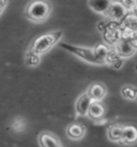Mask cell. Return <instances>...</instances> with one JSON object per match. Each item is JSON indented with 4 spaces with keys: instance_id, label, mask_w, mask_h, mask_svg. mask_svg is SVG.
I'll use <instances>...</instances> for the list:
<instances>
[{
    "instance_id": "cell-17",
    "label": "cell",
    "mask_w": 137,
    "mask_h": 147,
    "mask_svg": "<svg viewBox=\"0 0 137 147\" xmlns=\"http://www.w3.org/2000/svg\"><path fill=\"white\" fill-rule=\"evenodd\" d=\"M25 61H26V65L30 67V68H34L36 65H40L41 61V56L38 55V54H34L32 52L28 51L26 53V56H25Z\"/></svg>"
},
{
    "instance_id": "cell-11",
    "label": "cell",
    "mask_w": 137,
    "mask_h": 147,
    "mask_svg": "<svg viewBox=\"0 0 137 147\" xmlns=\"http://www.w3.org/2000/svg\"><path fill=\"white\" fill-rule=\"evenodd\" d=\"M39 144L40 147H62L60 140L49 132H43L39 135Z\"/></svg>"
},
{
    "instance_id": "cell-22",
    "label": "cell",
    "mask_w": 137,
    "mask_h": 147,
    "mask_svg": "<svg viewBox=\"0 0 137 147\" xmlns=\"http://www.w3.org/2000/svg\"><path fill=\"white\" fill-rule=\"evenodd\" d=\"M133 13L137 15V3H136V5H135V9H134V12Z\"/></svg>"
},
{
    "instance_id": "cell-24",
    "label": "cell",
    "mask_w": 137,
    "mask_h": 147,
    "mask_svg": "<svg viewBox=\"0 0 137 147\" xmlns=\"http://www.w3.org/2000/svg\"><path fill=\"white\" fill-rule=\"evenodd\" d=\"M135 102L137 103V96H136V99H135Z\"/></svg>"
},
{
    "instance_id": "cell-15",
    "label": "cell",
    "mask_w": 137,
    "mask_h": 147,
    "mask_svg": "<svg viewBox=\"0 0 137 147\" xmlns=\"http://www.w3.org/2000/svg\"><path fill=\"white\" fill-rule=\"evenodd\" d=\"M121 97L126 100V101H131V102H135V99L137 96V87L131 84H125L121 87L120 89Z\"/></svg>"
},
{
    "instance_id": "cell-9",
    "label": "cell",
    "mask_w": 137,
    "mask_h": 147,
    "mask_svg": "<svg viewBox=\"0 0 137 147\" xmlns=\"http://www.w3.org/2000/svg\"><path fill=\"white\" fill-rule=\"evenodd\" d=\"M92 102L93 101L91 100V98L89 97V94L87 92L81 94L76 100V103H75V112H76L77 116H87L89 107H90Z\"/></svg>"
},
{
    "instance_id": "cell-4",
    "label": "cell",
    "mask_w": 137,
    "mask_h": 147,
    "mask_svg": "<svg viewBox=\"0 0 137 147\" xmlns=\"http://www.w3.org/2000/svg\"><path fill=\"white\" fill-rule=\"evenodd\" d=\"M103 37H104V41L111 47H113L122 39L120 24L113 23V22H110L109 24H107L103 30Z\"/></svg>"
},
{
    "instance_id": "cell-2",
    "label": "cell",
    "mask_w": 137,
    "mask_h": 147,
    "mask_svg": "<svg viewBox=\"0 0 137 147\" xmlns=\"http://www.w3.org/2000/svg\"><path fill=\"white\" fill-rule=\"evenodd\" d=\"M62 34H63L62 30H56V31L44 33V34L36 38V40L32 42V44H31L28 51L41 56L43 54L47 53L52 46H55L58 42L60 41Z\"/></svg>"
},
{
    "instance_id": "cell-5",
    "label": "cell",
    "mask_w": 137,
    "mask_h": 147,
    "mask_svg": "<svg viewBox=\"0 0 137 147\" xmlns=\"http://www.w3.org/2000/svg\"><path fill=\"white\" fill-rule=\"evenodd\" d=\"M128 14H129V12L122 5L120 0H113L109 7L108 11L105 14V17H107V20H109L110 22L120 24Z\"/></svg>"
},
{
    "instance_id": "cell-1",
    "label": "cell",
    "mask_w": 137,
    "mask_h": 147,
    "mask_svg": "<svg viewBox=\"0 0 137 147\" xmlns=\"http://www.w3.org/2000/svg\"><path fill=\"white\" fill-rule=\"evenodd\" d=\"M52 4L47 0H31L25 10L28 20L34 23H43L52 13Z\"/></svg>"
},
{
    "instance_id": "cell-8",
    "label": "cell",
    "mask_w": 137,
    "mask_h": 147,
    "mask_svg": "<svg viewBox=\"0 0 137 147\" xmlns=\"http://www.w3.org/2000/svg\"><path fill=\"white\" fill-rule=\"evenodd\" d=\"M92 101L102 102V100L107 96V88L103 83H93L86 91Z\"/></svg>"
},
{
    "instance_id": "cell-10",
    "label": "cell",
    "mask_w": 137,
    "mask_h": 147,
    "mask_svg": "<svg viewBox=\"0 0 137 147\" xmlns=\"http://www.w3.org/2000/svg\"><path fill=\"white\" fill-rule=\"evenodd\" d=\"M113 1V0H88L87 3L91 11L105 16Z\"/></svg>"
},
{
    "instance_id": "cell-19",
    "label": "cell",
    "mask_w": 137,
    "mask_h": 147,
    "mask_svg": "<svg viewBox=\"0 0 137 147\" xmlns=\"http://www.w3.org/2000/svg\"><path fill=\"white\" fill-rule=\"evenodd\" d=\"M120 2L122 3V5L126 9V11L129 13H133L135 5L137 3V0H120Z\"/></svg>"
},
{
    "instance_id": "cell-21",
    "label": "cell",
    "mask_w": 137,
    "mask_h": 147,
    "mask_svg": "<svg viewBox=\"0 0 137 147\" xmlns=\"http://www.w3.org/2000/svg\"><path fill=\"white\" fill-rule=\"evenodd\" d=\"M130 42H131V43L137 49V30H135V31L133 32V34L131 36V38H130Z\"/></svg>"
},
{
    "instance_id": "cell-16",
    "label": "cell",
    "mask_w": 137,
    "mask_h": 147,
    "mask_svg": "<svg viewBox=\"0 0 137 147\" xmlns=\"http://www.w3.org/2000/svg\"><path fill=\"white\" fill-rule=\"evenodd\" d=\"M109 49H110V47L105 44H99V45H97L95 47H93L95 57L97 58V60L101 62L102 65H105V60H106V57H107V55H108Z\"/></svg>"
},
{
    "instance_id": "cell-18",
    "label": "cell",
    "mask_w": 137,
    "mask_h": 147,
    "mask_svg": "<svg viewBox=\"0 0 137 147\" xmlns=\"http://www.w3.org/2000/svg\"><path fill=\"white\" fill-rule=\"evenodd\" d=\"M27 126V123L25 121L24 118H20V117H17V118L14 119V121L12 123V129L15 132H21V131L25 130V128Z\"/></svg>"
},
{
    "instance_id": "cell-7",
    "label": "cell",
    "mask_w": 137,
    "mask_h": 147,
    "mask_svg": "<svg viewBox=\"0 0 137 147\" xmlns=\"http://www.w3.org/2000/svg\"><path fill=\"white\" fill-rule=\"evenodd\" d=\"M125 146H134L137 144V127L133 125H123L121 143Z\"/></svg>"
},
{
    "instance_id": "cell-6",
    "label": "cell",
    "mask_w": 137,
    "mask_h": 147,
    "mask_svg": "<svg viewBox=\"0 0 137 147\" xmlns=\"http://www.w3.org/2000/svg\"><path fill=\"white\" fill-rule=\"evenodd\" d=\"M113 49H116L118 56L123 60L133 57L137 53L136 47L130 42V40H125V39H121L120 41L113 46Z\"/></svg>"
},
{
    "instance_id": "cell-13",
    "label": "cell",
    "mask_w": 137,
    "mask_h": 147,
    "mask_svg": "<svg viewBox=\"0 0 137 147\" xmlns=\"http://www.w3.org/2000/svg\"><path fill=\"white\" fill-rule=\"evenodd\" d=\"M86 129L84 126L79 123H72L66 129V135L70 140L73 141H79L85 136Z\"/></svg>"
},
{
    "instance_id": "cell-23",
    "label": "cell",
    "mask_w": 137,
    "mask_h": 147,
    "mask_svg": "<svg viewBox=\"0 0 137 147\" xmlns=\"http://www.w3.org/2000/svg\"><path fill=\"white\" fill-rule=\"evenodd\" d=\"M135 70H136V71H137V65H135Z\"/></svg>"
},
{
    "instance_id": "cell-20",
    "label": "cell",
    "mask_w": 137,
    "mask_h": 147,
    "mask_svg": "<svg viewBox=\"0 0 137 147\" xmlns=\"http://www.w3.org/2000/svg\"><path fill=\"white\" fill-rule=\"evenodd\" d=\"M8 3H9V0H0V15L3 13L5 8L8 7Z\"/></svg>"
},
{
    "instance_id": "cell-14",
    "label": "cell",
    "mask_w": 137,
    "mask_h": 147,
    "mask_svg": "<svg viewBox=\"0 0 137 147\" xmlns=\"http://www.w3.org/2000/svg\"><path fill=\"white\" fill-rule=\"evenodd\" d=\"M123 125L120 123H113L107 128V138L109 141L113 143H121V135H122Z\"/></svg>"
},
{
    "instance_id": "cell-3",
    "label": "cell",
    "mask_w": 137,
    "mask_h": 147,
    "mask_svg": "<svg viewBox=\"0 0 137 147\" xmlns=\"http://www.w3.org/2000/svg\"><path fill=\"white\" fill-rule=\"evenodd\" d=\"M63 49L70 52L71 54H73L74 56L81 58V60L91 63V65H101L102 63L97 58L95 57V54H94V49L93 47H84V46H77V45H72V44H66L64 42H60L59 44Z\"/></svg>"
},
{
    "instance_id": "cell-12",
    "label": "cell",
    "mask_w": 137,
    "mask_h": 147,
    "mask_svg": "<svg viewBox=\"0 0 137 147\" xmlns=\"http://www.w3.org/2000/svg\"><path fill=\"white\" fill-rule=\"evenodd\" d=\"M106 114V107L102 102H97V101H93L91 103V105L88 110V116L90 119L93 120H99L102 119Z\"/></svg>"
}]
</instances>
